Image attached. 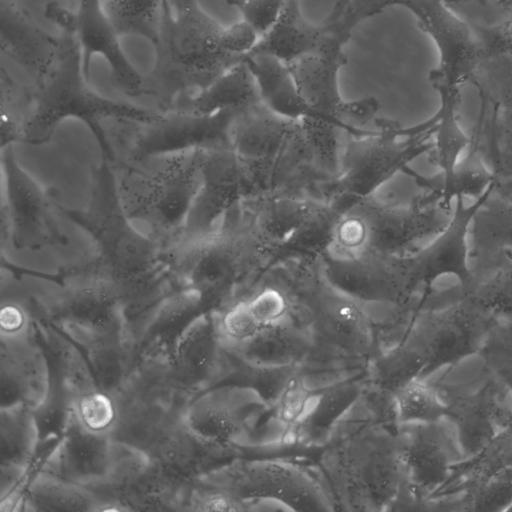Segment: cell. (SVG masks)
<instances>
[{"label": "cell", "mask_w": 512, "mask_h": 512, "mask_svg": "<svg viewBox=\"0 0 512 512\" xmlns=\"http://www.w3.org/2000/svg\"><path fill=\"white\" fill-rule=\"evenodd\" d=\"M397 428L362 395L318 449L336 510H394L405 483Z\"/></svg>", "instance_id": "obj_3"}, {"label": "cell", "mask_w": 512, "mask_h": 512, "mask_svg": "<svg viewBox=\"0 0 512 512\" xmlns=\"http://www.w3.org/2000/svg\"><path fill=\"white\" fill-rule=\"evenodd\" d=\"M239 113L224 110L196 114L173 109L161 112L153 121L134 122L123 161L136 162L191 150L229 147L232 126Z\"/></svg>", "instance_id": "obj_20"}, {"label": "cell", "mask_w": 512, "mask_h": 512, "mask_svg": "<svg viewBox=\"0 0 512 512\" xmlns=\"http://www.w3.org/2000/svg\"><path fill=\"white\" fill-rule=\"evenodd\" d=\"M35 333V325L25 306L15 297L3 298L0 308V339H16Z\"/></svg>", "instance_id": "obj_54"}, {"label": "cell", "mask_w": 512, "mask_h": 512, "mask_svg": "<svg viewBox=\"0 0 512 512\" xmlns=\"http://www.w3.org/2000/svg\"><path fill=\"white\" fill-rule=\"evenodd\" d=\"M161 111H151L131 103L106 98L89 85L79 47L73 36L60 30L57 55L46 74L36 82L24 128L23 143L42 145L66 119L83 122L94 135L102 158L115 163L116 153L103 123L150 122Z\"/></svg>", "instance_id": "obj_5"}, {"label": "cell", "mask_w": 512, "mask_h": 512, "mask_svg": "<svg viewBox=\"0 0 512 512\" xmlns=\"http://www.w3.org/2000/svg\"><path fill=\"white\" fill-rule=\"evenodd\" d=\"M170 0H104L106 12L120 36L156 41Z\"/></svg>", "instance_id": "obj_46"}, {"label": "cell", "mask_w": 512, "mask_h": 512, "mask_svg": "<svg viewBox=\"0 0 512 512\" xmlns=\"http://www.w3.org/2000/svg\"><path fill=\"white\" fill-rule=\"evenodd\" d=\"M316 264L330 285L365 305L371 314L373 308L384 309L383 339L402 332L419 308L421 295L411 282L404 255L332 249Z\"/></svg>", "instance_id": "obj_11"}, {"label": "cell", "mask_w": 512, "mask_h": 512, "mask_svg": "<svg viewBox=\"0 0 512 512\" xmlns=\"http://www.w3.org/2000/svg\"><path fill=\"white\" fill-rule=\"evenodd\" d=\"M0 39L2 52L35 82L46 74L60 45V35L47 33L11 0H1Z\"/></svg>", "instance_id": "obj_32"}, {"label": "cell", "mask_w": 512, "mask_h": 512, "mask_svg": "<svg viewBox=\"0 0 512 512\" xmlns=\"http://www.w3.org/2000/svg\"><path fill=\"white\" fill-rule=\"evenodd\" d=\"M457 471L465 473L468 479L499 472L512 475V426L501 431L477 455L467 458Z\"/></svg>", "instance_id": "obj_50"}, {"label": "cell", "mask_w": 512, "mask_h": 512, "mask_svg": "<svg viewBox=\"0 0 512 512\" xmlns=\"http://www.w3.org/2000/svg\"><path fill=\"white\" fill-rule=\"evenodd\" d=\"M244 504L268 499L288 511H334V499L315 464L283 457H234L196 480ZM246 507V506H245Z\"/></svg>", "instance_id": "obj_12"}, {"label": "cell", "mask_w": 512, "mask_h": 512, "mask_svg": "<svg viewBox=\"0 0 512 512\" xmlns=\"http://www.w3.org/2000/svg\"><path fill=\"white\" fill-rule=\"evenodd\" d=\"M451 215L452 208L424 195L407 205L388 204L372 195L344 212L333 250L406 255L421 240L441 232Z\"/></svg>", "instance_id": "obj_13"}, {"label": "cell", "mask_w": 512, "mask_h": 512, "mask_svg": "<svg viewBox=\"0 0 512 512\" xmlns=\"http://www.w3.org/2000/svg\"><path fill=\"white\" fill-rule=\"evenodd\" d=\"M45 16L60 30L73 36L88 78L93 58L100 57L106 62L110 79L118 91L130 98L145 95V76L124 53L121 36L106 12L104 0H78L77 8L72 12L50 3L45 8Z\"/></svg>", "instance_id": "obj_19"}, {"label": "cell", "mask_w": 512, "mask_h": 512, "mask_svg": "<svg viewBox=\"0 0 512 512\" xmlns=\"http://www.w3.org/2000/svg\"><path fill=\"white\" fill-rule=\"evenodd\" d=\"M285 0H226L236 8L242 20L252 27L258 36L262 35L275 21Z\"/></svg>", "instance_id": "obj_52"}, {"label": "cell", "mask_w": 512, "mask_h": 512, "mask_svg": "<svg viewBox=\"0 0 512 512\" xmlns=\"http://www.w3.org/2000/svg\"><path fill=\"white\" fill-rule=\"evenodd\" d=\"M181 423L201 442L239 455L282 447L272 407L244 384L221 383L198 394L183 409Z\"/></svg>", "instance_id": "obj_10"}, {"label": "cell", "mask_w": 512, "mask_h": 512, "mask_svg": "<svg viewBox=\"0 0 512 512\" xmlns=\"http://www.w3.org/2000/svg\"><path fill=\"white\" fill-rule=\"evenodd\" d=\"M331 32L324 22L310 23L302 13L299 0H285L275 21L249 52L266 53L289 64L316 50Z\"/></svg>", "instance_id": "obj_38"}, {"label": "cell", "mask_w": 512, "mask_h": 512, "mask_svg": "<svg viewBox=\"0 0 512 512\" xmlns=\"http://www.w3.org/2000/svg\"><path fill=\"white\" fill-rule=\"evenodd\" d=\"M398 425L431 423L446 418L447 403L438 386L429 379L414 378L393 395Z\"/></svg>", "instance_id": "obj_45"}, {"label": "cell", "mask_w": 512, "mask_h": 512, "mask_svg": "<svg viewBox=\"0 0 512 512\" xmlns=\"http://www.w3.org/2000/svg\"><path fill=\"white\" fill-rule=\"evenodd\" d=\"M417 19L438 51L429 80L439 98L461 100V89L485 59L482 44L471 25L446 0H408L403 4Z\"/></svg>", "instance_id": "obj_18"}, {"label": "cell", "mask_w": 512, "mask_h": 512, "mask_svg": "<svg viewBox=\"0 0 512 512\" xmlns=\"http://www.w3.org/2000/svg\"><path fill=\"white\" fill-rule=\"evenodd\" d=\"M405 483L394 510L426 509L431 496L450 479L455 448L443 420L400 424L397 428Z\"/></svg>", "instance_id": "obj_21"}, {"label": "cell", "mask_w": 512, "mask_h": 512, "mask_svg": "<svg viewBox=\"0 0 512 512\" xmlns=\"http://www.w3.org/2000/svg\"><path fill=\"white\" fill-rule=\"evenodd\" d=\"M494 188L469 204L465 203V198L455 199L445 228L423 248L404 255L407 272L421 298L431 292L434 283L444 276L456 278L457 286L462 288L472 283L470 227L475 212Z\"/></svg>", "instance_id": "obj_24"}, {"label": "cell", "mask_w": 512, "mask_h": 512, "mask_svg": "<svg viewBox=\"0 0 512 512\" xmlns=\"http://www.w3.org/2000/svg\"><path fill=\"white\" fill-rule=\"evenodd\" d=\"M473 280L508 261L512 253V196L493 190L475 212L469 235Z\"/></svg>", "instance_id": "obj_33"}, {"label": "cell", "mask_w": 512, "mask_h": 512, "mask_svg": "<svg viewBox=\"0 0 512 512\" xmlns=\"http://www.w3.org/2000/svg\"><path fill=\"white\" fill-rule=\"evenodd\" d=\"M231 147L252 181L255 198L301 193L323 178L317 171L300 121L282 117L262 103L240 112L232 126Z\"/></svg>", "instance_id": "obj_8"}, {"label": "cell", "mask_w": 512, "mask_h": 512, "mask_svg": "<svg viewBox=\"0 0 512 512\" xmlns=\"http://www.w3.org/2000/svg\"><path fill=\"white\" fill-rule=\"evenodd\" d=\"M169 356L178 384L189 401L223 383L231 369L230 356L221 344L213 311L202 313L181 332Z\"/></svg>", "instance_id": "obj_25"}, {"label": "cell", "mask_w": 512, "mask_h": 512, "mask_svg": "<svg viewBox=\"0 0 512 512\" xmlns=\"http://www.w3.org/2000/svg\"><path fill=\"white\" fill-rule=\"evenodd\" d=\"M243 62L251 72L261 103L272 112L300 121L309 114L291 70L278 58L248 52Z\"/></svg>", "instance_id": "obj_39"}, {"label": "cell", "mask_w": 512, "mask_h": 512, "mask_svg": "<svg viewBox=\"0 0 512 512\" xmlns=\"http://www.w3.org/2000/svg\"><path fill=\"white\" fill-rule=\"evenodd\" d=\"M259 103L261 100L254 78L246 64L241 62L173 109L196 114H214L224 110L243 112Z\"/></svg>", "instance_id": "obj_41"}, {"label": "cell", "mask_w": 512, "mask_h": 512, "mask_svg": "<svg viewBox=\"0 0 512 512\" xmlns=\"http://www.w3.org/2000/svg\"><path fill=\"white\" fill-rule=\"evenodd\" d=\"M312 351L313 341L309 328L294 307L282 319L262 325L247 342L226 352L235 361L254 368L304 369Z\"/></svg>", "instance_id": "obj_27"}, {"label": "cell", "mask_w": 512, "mask_h": 512, "mask_svg": "<svg viewBox=\"0 0 512 512\" xmlns=\"http://www.w3.org/2000/svg\"><path fill=\"white\" fill-rule=\"evenodd\" d=\"M422 187L424 196L452 208L451 203L457 198H473L476 200L495 187V176L488 165L481 142L479 121L467 147V153L460 158L457 165L447 177L438 173L434 176H423L408 167L405 171Z\"/></svg>", "instance_id": "obj_34"}, {"label": "cell", "mask_w": 512, "mask_h": 512, "mask_svg": "<svg viewBox=\"0 0 512 512\" xmlns=\"http://www.w3.org/2000/svg\"><path fill=\"white\" fill-rule=\"evenodd\" d=\"M408 0H337L324 22L351 36L363 20L382 13L392 6H403Z\"/></svg>", "instance_id": "obj_51"}, {"label": "cell", "mask_w": 512, "mask_h": 512, "mask_svg": "<svg viewBox=\"0 0 512 512\" xmlns=\"http://www.w3.org/2000/svg\"><path fill=\"white\" fill-rule=\"evenodd\" d=\"M206 297L191 287L174 288L149 314L125 327L138 355L168 354L181 332L199 315L213 311Z\"/></svg>", "instance_id": "obj_29"}, {"label": "cell", "mask_w": 512, "mask_h": 512, "mask_svg": "<svg viewBox=\"0 0 512 512\" xmlns=\"http://www.w3.org/2000/svg\"><path fill=\"white\" fill-rule=\"evenodd\" d=\"M23 511L94 512L102 511V503L87 487L40 471L27 488Z\"/></svg>", "instance_id": "obj_43"}, {"label": "cell", "mask_w": 512, "mask_h": 512, "mask_svg": "<svg viewBox=\"0 0 512 512\" xmlns=\"http://www.w3.org/2000/svg\"><path fill=\"white\" fill-rule=\"evenodd\" d=\"M484 100L483 149L497 193L512 196V55L485 58L470 79Z\"/></svg>", "instance_id": "obj_22"}, {"label": "cell", "mask_w": 512, "mask_h": 512, "mask_svg": "<svg viewBox=\"0 0 512 512\" xmlns=\"http://www.w3.org/2000/svg\"><path fill=\"white\" fill-rule=\"evenodd\" d=\"M509 321L502 325L498 324L493 330L494 334L497 335L501 340H503L506 344L512 347V319H508Z\"/></svg>", "instance_id": "obj_55"}, {"label": "cell", "mask_w": 512, "mask_h": 512, "mask_svg": "<svg viewBox=\"0 0 512 512\" xmlns=\"http://www.w3.org/2000/svg\"><path fill=\"white\" fill-rule=\"evenodd\" d=\"M37 443V428L28 406L0 407V464L28 466Z\"/></svg>", "instance_id": "obj_44"}, {"label": "cell", "mask_w": 512, "mask_h": 512, "mask_svg": "<svg viewBox=\"0 0 512 512\" xmlns=\"http://www.w3.org/2000/svg\"><path fill=\"white\" fill-rule=\"evenodd\" d=\"M117 396L161 404L181 413L189 402L168 354L139 356Z\"/></svg>", "instance_id": "obj_40"}, {"label": "cell", "mask_w": 512, "mask_h": 512, "mask_svg": "<svg viewBox=\"0 0 512 512\" xmlns=\"http://www.w3.org/2000/svg\"><path fill=\"white\" fill-rule=\"evenodd\" d=\"M203 151L112 163L127 216L165 248L182 236L200 188Z\"/></svg>", "instance_id": "obj_7"}, {"label": "cell", "mask_w": 512, "mask_h": 512, "mask_svg": "<svg viewBox=\"0 0 512 512\" xmlns=\"http://www.w3.org/2000/svg\"><path fill=\"white\" fill-rule=\"evenodd\" d=\"M254 197L248 171L231 146L204 150L200 188L180 238L217 230L228 216Z\"/></svg>", "instance_id": "obj_23"}, {"label": "cell", "mask_w": 512, "mask_h": 512, "mask_svg": "<svg viewBox=\"0 0 512 512\" xmlns=\"http://www.w3.org/2000/svg\"><path fill=\"white\" fill-rule=\"evenodd\" d=\"M501 4L512 6V0H498Z\"/></svg>", "instance_id": "obj_56"}, {"label": "cell", "mask_w": 512, "mask_h": 512, "mask_svg": "<svg viewBox=\"0 0 512 512\" xmlns=\"http://www.w3.org/2000/svg\"><path fill=\"white\" fill-rule=\"evenodd\" d=\"M322 200L301 193H275L247 201L241 211L269 251L299 228Z\"/></svg>", "instance_id": "obj_35"}, {"label": "cell", "mask_w": 512, "mask_h": 512, "mask_svg": "<svg viewBox=\"0 0 512 512\" xmlns=\"http://www.w3.org/2000/svg\"><path fill=\"white\" fill-rule=\"evenodd\" d=\"M115 399L118 415L111 438L149 457L181 424V412L164 405L122 396Z\"/></svg>", "instance_id": "obj_37"}, {"label": "cell", "mask_w": 512, "mask_h": 512, "mask_svg": "<svg viewBox=\"0 0 512 512\" xmlns=\"http://www.w3.org/2000/svg\"><path fill=\"white\" fill-rule=\"evenodd\" d=\"M49 388L42 402L32 414L38 433V442L61 439L73 413L70 392L60 374L49 364Z\"/></svg>", "instance_id": "obj_48"}, {"label": "cell", "mask_w": 512, "mask_h": 512, "mask_svg": "<svg viewBox=\"0 0 512 512\" xmlns=\"http://www.w3.org/2000/svg\"><path fill=\"white\" fill-rule=\"evenodd\" d=\"M366 386V367L346 370L316 386L311 406L293 434L292 446L319 449L359 401Z\"/></svg>", "instance_id": "obj_31"}, {"label": "cell", "mask_w": 512, "mask_h": 512, "mask_svg": "<svg viewBox=\"0 0 512 512\" xmlns=\"http://www.w3.org/2000/svg\"><path fill=\"white\" fill-rule=\"evenodd\" d=\"M1 241L17 250L64 246L68 240L56 220L58 201L18 162L13 144L1 147Z\"/></svg>", "instance_id": "obj_17"}, {"label": "cell", "mask_w": 512, "mask_h": 512, "mask_svg": "<svg viewBox=\"0 0 512 512\" xmlns=\"http://www.w3.org/2000/svg\"><path fill=\"white\" fill-rule=\"evenodd\" d=\"M344 212L340 205L322 200L299 228L268 251L261 275L282 264L317 263L333 249Z\"/></svg>", "instance_id": "obj_36"}, {"label": "cell", "mask_w": 512, "mask_h": 512, "mask_svg": "<svg viewBox=\"0 0 512 512\" xmlns=\"http://www.w3.org/2000/svg\"><path fill=\"white\" fill-rule=\"evenodd\" d=\"M55 294L52 326L80 348L125 329L121 293L90 258L58 272Z\"/></svg>", "instance_id": "obj_15"}, {"label": "cell", "mask_w": 512, "mask_h": 512, "mask_svg": "<svg viewBox=\"0 0 512 512\" xmlns=\"http://www.w3.org/2000/svg\"><path fill=\"white\" fill-rule=\"evenodd\" d=\"M258 34L243 20L224 27L197 0H170L153 46L155 63L145 95L172 110L243 62Z\"/></svg>", "instance_id": "obj_2"}, {"label": "cell", "mask_w": 512, "mask_h": 512, "mask_svg": "<svg viewBox=\"0 0 512 512\" xmlns=\"http://www.w3.org/2000/svg\"><path fill=\"white\" fill-rule=\"evenodd\" d=\"M508 261L487 274L475 279L467 287L455 286L448 289L464 297L498 318L512 319V253Z\"/></svg>", "instance_id": "obj_47"}, {"label": "cell", "mask_w": 512, "mask_h": 512, "mask_svg": "<svg viewBox=\"0 0 512 512\" xmlns=\"http://www.w3.org/2000/svg\"><path fill=\"white\" fill-rule=\"evenodd\" d=\"M500 384L494 376L475 392L446 400V418L453 423L457 444L466 458L477 455L501 431L512 426Z\"/></svg>", "instance_id": "obj_26"}, {"label": "cell", "mask_w": 512, "mask_h": 512, "mask_svg": "<svg viewBox=\"0 0 512 512\" xmlns=\"http://www.w3.org/2000/svg\"><path fill=\"white\" fill-rule=\"evenodd\" d=\"M479 354L489 372L512 393V347L492 331Z\"/></svg>", "instance_id": "obj_53"}, {"label": "cell", "mask_w": 512, "mask_h": 512, "mask_svg": "<svg viewBox=\"0 0 512 512\" xmlns=\"http://www.w3.org/2000/svg\"><path fill=\"white\" fill-rule=\"evenodd\" d=\"M112 454L111 436L89 431L72 413L58 447L43 471L91 488L106 480Z\"/></svg>", "instance_id": "obj_30"}, {"label": "cell", "mask_w": 512, "mask_h": 512, "mask_svg": "<svg viewBox=\"0 0 512 512\" xmlns=\"http://www.w3.org/2000/svg\"><path fill=\"white\" fill-rule=\"evenodd\" d=\"M379 130L347 134L340 154L339 173L321 186L323 200L345 211L376 191L409 163L433 147V117L407 129L389 120H378Z\"/></svg>", "instance_id": "obj_9"}, {"label": "cell", "mask_w": 512, "mask_h": 512, "mask_svg": "<svg viewBox=\"0 0 512 512\" xmlns=\"http://www.w3.org/2000/svg\"><path fill=\"white\" fill-rule=\"evenodd\" d=\"M403 334L423 356L427 379L438 370L479 354L499 318L448 289L425 295Z\"/></svg>", "instance_id": "obj_14"}, {"label": "cell", "mask_w": 512, "mask_h": 512, "mask_svg": "<svg viewBox=\"0 0 512 512\" xmlns=\"http://www.w3.org/2000/svg\"><path fill=\"white\" fill-rule=\"evenodd\" d=\"M330 28L332 32L321 46L287 66L309 108L302 120L319 121L347 134H357L364 131L360 126L375 117L380 103L373 96L352 101L342 97L339 72L348 61L343 48L350 36Z\"/></svg>", "instance_id": "obj_16"}, {"label": "cell", "mask_w": 512, "mask_h": 512, "mask_svg": "<svg viewBox=\"0 0 512 512\" xmlns=\"http://www.w3.org/2000/svg\"><path fill=\"white\" fill-rule=\"evenodd\" d=\"M49 379L48 359L36 333L0 339V407L22 403L36 408L47 394Z\"/></svg>", "instance_id": "obj_28"}, {"label": "cell", "mask_w": 512, "mask_h": 512, "mask_svg": "<svg viewBox=\"0 0 512 512\" xmlns=\"http://www.w3.org/2000/svg\"><path fill=\"white\" fill-rule=\"evenodd\" d=\"M60 215L92 238V263L119 289L126 322L151 312L174 288L165 247L127 216L118 192L113 164L102 158L92 172L91 192L84 209L57 205Z\"/></svg>", "instance_id": "obj_1"}, {"label": "cell", "mask_w": 512, "mask_h": 512, "mask_svg": "<svg viewBox=\"0 0 512 512\" xmlns=\"http://www.w3.org/2000/svg\"><path fill=\"white\" fill-rule=\"evenodd\" d=\"M81 349L98 385L115 397L139 357L132 338L124 329L98 338Z\"/></svg>", "instance_id": "obj_42"}, {"label": "cell", "mask_w": 512, "mask_h": 512, "mask_svg": "<svg viewBox=\"0 0 512 512\" xmlns=\"http://www.w3.org/2000/svg\"><path fill=\"white\" fill-rule=\"evenodd\" d=\"M463 508L475 511H503L512 507V475L499 472L467 479Z\"/></svg>", "instance_id": "obj_49"}, {"label": "cell", "mask_w": 512, "mask_h": 512, "mask_svg": "<svg viewBox=\"0 0 512 512\" xmlns=\"http://www.w3.org/2000/svg\"><path fill=\"white\" fill-rule=\"evenodd\" d=\"M264 273L287 292L309 328L313 351L305 370L363 368L380 352V333L371 312L330 285L316 263H287Z\"/></svg>", "instance_id": "obj_4"}, {"label": "cell", "mask_w": 512, "mask_h": 512, "mask_svg": "<svg viewBox=\"0 0 512 512\" xmlns=\"http://www.w3.org/2000/svg\"><path fill=\"white\" fill-rule=\"evenodd\" d=\"M267 253L240 209L217 230L166 247L165 260L175 287L200 291L216 310L242 296L251 277L258 281Z\"/></svg>", "instance_id": "obj_6"}]
</instances>
